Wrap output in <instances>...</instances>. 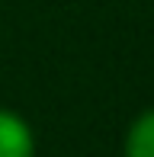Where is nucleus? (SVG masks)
<instances>
[{
  "instance_id": "1",
  "label": "nucleus",
  "mask_w": 154,
  "mask_h": 157,
  "mask_svg": "<svg viewBox=\"0 0 154 157\" xmlns=\"http://www.w3.org/2000/svg\"><path fill=\"white\" fill-rule=\"evenodd\" d=\"M0 157H36L32 128L10 109H0Z\"/></svg>"
},
{
  "instance_id": "2",
  "label": "nucleus",
  "mask_w": 154,
  "mask_h": 157,
  "mask_svg": "<svg viewBox=\"0 0 154 157\" xmlns=\"http://www.w3.org/2000/svg\"><path fill=\"white\" fill-rule=\"evenodd\" d=\"M125 157H154V109L132 122L125 138Z\"/></svg>"
}]
</instances>
